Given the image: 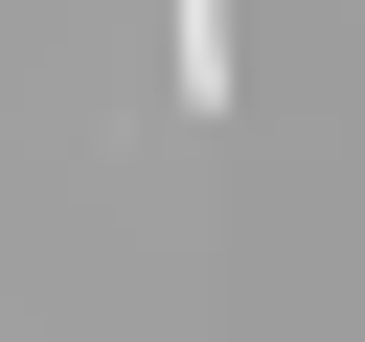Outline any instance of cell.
<instances>
[{"label": "cell", "mask_w": 365, "mask_h": 342, "mask_svg": "<svg viewBox=\"0 0 365 342\" xmlns=\"http://www.w3.org/2000/svg\"><path fill=\"white\" fill-rule=\"evenodd\" d=\"M182 114H228V0H182Z\"/></svg>", "instance_id": "cell-1"}]
</instances>
